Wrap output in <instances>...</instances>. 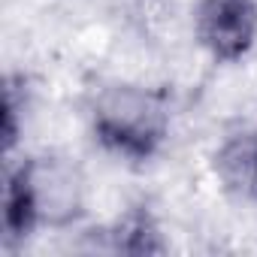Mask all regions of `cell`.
<instances>
[{
    "label": "cell",
    "instance_id": "cell-1",
    "mask_svg": "<svg viewBox=\"0 0 257 257\" xmlns=\"http://www.w3.org/2000/svg\"><path fill=\"white\" fill-rule=\"evenodd\" d=\"M91 134L103 152L127 164H149L170 140V103L146 85H103L91 103Z\"/></svg>",
    "mask_w": 257,
    "mask_h": 257
},
{
    "label": "cell",
    "instance_id": "cell-2",
    "mask_svg": "<svg viewBox=\"0 0 257 257\" xmlns=\"http://www.w3.org/2000/svg\"><path fill=\"white\" fill-rule=\"evenodd\" d=\"M194 40L215 64H239L257 46V0H197Z\"/></svg>",
    "mask_w": 257,
    "mask_h": 257
},
{
    "label": "cell",
    "instance_id": "cell-3",
    "mask_svg": "<svg viewBox=\"0 0 257 257\" xmlns=\"http://www.w3.org/2000/svg\"><path fill=\"white\" fill-rule=\"evenodd\" d=\"M40 224L52 230L73 227L85 215V179L64 158H28Z\"/></svg>",
    "mask_w": 257,
    "mask_h": 257
},
{
    "label": "cell",
    "instance_id": "cell-4",
    "mask_svg": "<svg viewBox=\"0 0 257 257\" xmlns=\"http://www.w3.org/2000/svg\"><path fill=\"white\" fill-rule=\"evenodd\" d=\"M218 185L239 203L257 206V131L245 127L221 140L212 155Z\"/></svg>",
    "mask_w": 257,
    "mask_h": 257
},
{
    "label": "cell",
    "instance_id": "cell-5",
    "mask_svg": "<svg viewBox=\"0 0 257 257\" xmlns=\"http://www.w3.org/2000/svg\"><path fill=\"white\" fill-rule=\"evenodd\" d=\"M40 209L34 197V182H31V164L28 158L16 161L7 173L4 185V239L7 245H22L40 230Z\"/></svg>",
    "mask_w": 257,
    "mask_h": 257
},
{
    "label": "cell",
    "instance_id": "cell-6",
    "mask_svg": "<svg viewBox=\"0 0 257 257\" xmlns=\"http://www.w3.org/2000/svg\"><path fill=\"white\" fill-rule=\"evenodd\" d=\"M106 242L109 251L131 254V257H158L170 251L164 230L149 206H131L124 215H118L106 227Z\"/></svg>",
    "mask_w": 257,
    "mask_h": 257
},
{
    "label": "cell",
    "instance_id": "cell-7",
    "mask_svg": "<svg viewBox=\"0 0 257 257\" xmlns=\"http://www.w3.org/2000/svg\"><path fill=\"white\" fill-rule=\"evenodd\" d=\"M25 85V82H22ZM16 76H7L4 82V155L10 158L19 146V137H22V112H25V97H19V88Z\"/></svg>",
    "mask_w": 257,
    "mask_h": 257
}]
</instances>
